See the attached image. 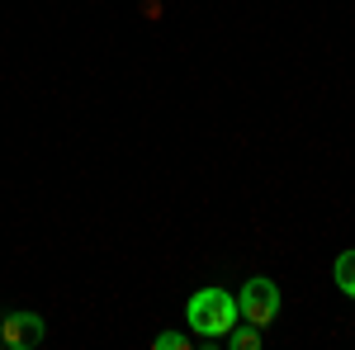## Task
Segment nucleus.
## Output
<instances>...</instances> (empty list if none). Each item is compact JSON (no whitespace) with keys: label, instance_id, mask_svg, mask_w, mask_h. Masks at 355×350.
I'll use <instances>...</instances> for the list:
<instances>
[{"label":"nucleus","instance_id":"obj_1","mask_svg":"<svg viewBox=\"0 0 355 350\" xmlns=\"http://www.w3.org/2000/svg\"><path fill=\"white\" fill-rule=\"evenodd\" d=\"M185 317H190V331L199 336V341L218 346L223 336L232 331V322L242 317V313H237V294H227L223 284H204V289H194V294H190Z\"/></svg>","mask_w":355,"mask_h":350},{"label":"nucleus","instance_id":"obj_2","mask_svg":"<svg viewBox=\"0 0 355 350\" xmlns=\"http://www.w3.org/2000/svg\"><path fill=\"white\" fill-rule=\"evenodd\" d=\"M279 303H284V298H279V284L266 279V274H251L242 284V294H237V313H242V322L266 331V326L279 317Z\"/></svg>","mask_w":355,"mask_h":350},{"label":"nucleus","instance_id":"obj_3","mask_svg":"<svg viewBox=\"0 0 355 350\" xmlns=\"http://www.w3.org/2000/svg\"><path fill=\"white\" fill-rule=\"evenodd\" d=\"M0 336H5L10 350H33L43 336H48V322H43L38 313H28V308H15V313L0 317Z\"/></svg>","mask_w":355,"mask_h":350},{"label":"nucleus","instance_id":"obj_4","mask_svg":"<svg viewBox=\"0 0 355 350\" xmlns=\"http://www.w3.org/2000/svg\"><path fill=\"white\" fill-rule=\"evenodd\" d=\"M331 279H336V289H341L346 298H355V246L331 261Z\"/></svg>","mask_w":355,"mask_h":350},{"label":"nucleus","instance_id":"obj_5","mask_svg":"<svg viewBox=\"0 0 355 350\" xmlns=\"http://www.w3.org/2000/svg\"><path fill=\"white\" fill-rule=\"evenodd\" d=\"M223 341H227V350H256V346H261V326H251V322H242V317H237V322H232V331H227Z\"/></svg>","mask_w":355,"mask_h":350},{"label":"nucleus","instance_id":"obj_6","mask_svg":"<svg viewBox=\"0 0 355 350\" xmlns=\"http://www.w3.org/2000/svg\"><path fill=\"white\" fill-rule=\"evenodd\" d=\"M152 350H190V336H185V331H162V336L152 341Z\"/></svg>","mask_w":355,"mask_h":350},{"label":"nucleus","instance_id":"obj_7","mask_svg":"<svg viewBox=\"0 0 355 350\" xmlns=\"http://www.w3.org/2000/svg\"><path fill=\"white\" fill-rule=\"evenodd\" d=\"M0 346H5V336H0Z\"/></svg>","mask_w":355,"mask_h":350}]
</instances>
